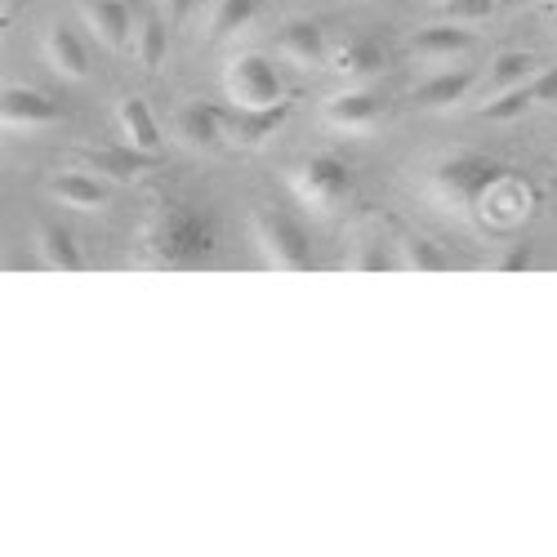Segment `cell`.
I'll return each instance as SVG.
<instances>
[{
  "mask_svg": "<svg viewBox=\"0 0 557 557\" xmlns=\"http://www.w3.org/2000/svg\"><path fill=\"white\" fill-rule=\"evenodd\" d=\"M210 246H214L210 219L197 206L174 197L152 201L144 214V227H138V255L152 268H193L210 255Z\"/></svg>",
  "mask_w": 557,
  "mask_h": 557,
  "instance_id": "1",
  "label": "cell"
},
{
  "mask_svg": "<svg viewBox=\"0 0 557 557\" xmlns=\"http://www.w3.org/2000/svg\"><path fill=\"white\" fill-rule=\"evenodd\" d=\"M504 178H508V170H504L499 161L482 157V152H450V157L433 170L429 193H433V201H442L446 210H473V206H482V201L499 188Z\"/></svg>",
  "mask_w": 557,
  "mask_h": 557,
  "instance_id": "2",
  "label": "cell"
},
{
  "mask_svg": "<svg viewBox=\"0 0 557 557\" xmlns=\"http://www.w3.org/2000/svg\"><path fill=\"white\" fill-rule=\"evenodd\" d=\"M255 246L268 259V268H286V272H304L312 268V237L299 219H290L286 210H259L255 214Z\"/></svg>",
  "mask_w": 557,
  "mask_h": 557,
  "instance_id": "3",
  "label": "cell"
},
{
  "mask_svg": "<svg viewBox=\"0 0 557 557\" xmlns=\"http://www.w3.org/2000/svg\"><path fill=\"white\" fill-rule=\"evenodd\" d=\"M223 85H227V99L237 108H272V103H286V85L276 76L272 59L263 54H237L223 67Z\"/></svg>",
  "mask_w": 557,
  "mask_h": 557,
  "instance_id": "4",
  "label": "cell"
},
{
  "mask_svg": "<svg viewBox=\"0 0 557 557\" xmlns=\"http://www.w3.org/2000/svg\"><path fill=\"white\" fill-rule=\"evenodd\" d=\"M295 197L304 201V206H312V210H335L344 197H348V188H352V174H348V165L339 161V157H331V152H321V157H308L299 170H295Z\"/></svg>",
  "mask_w": 557,
  "mask_h": 557,
  "instance_id": "5",
  "label": "cell"
},
{
  "mask_svg": "<svg viewBox=\"0 0 557 557\" xmlns=\"http://www.w3.org/2000/svg\"><path fill=\"white\" fill-rule=\"evenodd\" d=\"M63 116V108L54 99L36 95L32 85H5L0 95V121H5L10 134H32V129H50Z\"/></svg>",
  "mask_w": 557,
  "mask_h": 557,
  "instance_id": "6",
  "label": "cell"
},
{
  "mask_svg": "<svg viewBox=\"0 0 557 557\" xmlns=\"http://www.w3.org/2000/svg\"><path fill=\"white\" fill-rule=\"evenodd\" d=\"M384 103L375 89H366V85H352V89H339L335 99H326V108H321V121H326L331 129L339 134H366V129H375Z\"/></svg>",
  "mask_w": 557,
  "mask_h": 557,
  "instance_id": "7",
  "label": "cell"
},
{
  "mask_svg": "<svg viewBox=\"0 0 557 557\" xmlns=\"http://www.w3.org/2000/svg\"><path fill=\"white\" fill-rule=\"evenodd\" d=\"M174 134L188 152H219L227 138V116L214 103H188L174 116Z\"/></svg>",
  "mask_w": 557,
  "mask_h": 557,
  "instance_id": "8",
  "label": "cell"
},
{
  "mask_svg": "<svg viewBox=\"0 0 557 557\" xmlns=\"http://www.w3.org/2000/svg\"><path fill=\"white\" fill-rule=\"evenodd\" d=\"M40 54H45V63H50L63 81H85L89 76V50H85V40L67 23H54L50 32L40 36Z\"/></svg>",
  "mask_w": 557,
  "mask_h": 557,
  "instance_id": "9",
  "label": "cell"
},
{
  "mask_svg": "<svg viewBox=\"0 0 557 557\" xmlns=\"http://www.w3.org/2000/svg\"><path fill=\"white\" fill-rule=\"evenodd\" d=\"M81 18H85L89 32L99 36V45H108V50H125L129 36H134V14H129L125 0H85Z\"/></svg>",
  "mask_w": 557,
  "mask_h": 557,
  "instance_id": "10",
  "label": "cell"
},
{
  "mask_svg": "<svg viewBox=\"0 0 557 557\" xmlns=\"http://www.w3.org/2000/svg\"><path fill=\"white\" fill-rule=\"evenodd\" d=\"M331 50H335V45L326 40V27H321L317 18H295L282 32V54L290 63H299V67H326Z\"/></svg>",
  "mask_w": 557,
  "mask_h": 557,
  "instance_id": "11",
  "label": "cell"
},
{
  "mask_svg": "<svg viewBox=\"0 0 557 557\" xmlns=\"http://www.w3.org/2000/svg\"><path fill=\"white\" fill-rule=\"evenodd\" d=\"M85 165L95 170L99 178H112V183H134L144 178L152 165H157V152H144V148H89L85 152Z\"/></svg>",
  "mask_w": 557,
  "mask_h": 557,
  "instance_id": "12",
  "label": "cell"
},
{
  "mask_svg": "<svg viewBox=\"0 0 557 557\" xmlns=\"http://www.w3.org/2000/svg\"><path fill=\"white\" fill-rule=\"evenodd\" d=\"M290 108L286 103H272V108H237L227 116V138L232 144H242V148H259L268 144V138L286 125Z\"/></svg>",
  "mask_w": 557,
  "mask_h": 557,
  "instance_id": "13",
  "label": "cell"
},
{
  "mask_svg": "<svg viewBox=\"0 0 557 557\" xmlns=\"http://www.w3.org/2000/svg\"><path fill=\"white\" fill-rule=\"evenodd\" d=\"M50 197L67 210H103L108 206V188H103V178L95 170H63L50 178Z\"/></svg>",
  "mask_w": 557,
  "mask_h": 557,
  "instance_id": "14",
  "label": "cell"
},
{
  "mask_svg": "<svg viewBox=\"0 0 557 557\" xmlns=\"http://www.w3.org/2000/svg\"><path fill=\"white\" fill-rule=\"evenodd\" d=\"M116 125L125 134V144L129 148H144V152H161V125L148 108V99H138V95H125L116 103Z\"/></svg>",
  "mask_w": 557,
  "mask_h": 557,
  "instance_id": "15",
  "label": "cell"
},
{
  "mask_svg": "<svg viewBox=\"0 0 557 557\" xmlns=\"http://www.w3.org/2000/svg\"><path fill=\"white\" fill-rule=\"evenodd\" d=\"M331 67L344 81L370 85L384 72V50H380V45H370V40H344V45H335V50H331Z\"/></svg>",
  "mask_w": 557,
  "mask_h": 557,
  "instance_id": "16",
  "label": "cell"
},
{
  "mask_svg": "<svg viewBox=\"0 0 557 557\" xmlns=\"http://www.w3.org/2000/svg\"><path fill=\"white\" fill-rule=\"evenodd\" d=\"M36 259H40L45 268H54V272H76V268L85 263L81 242L72 237L67 227H54V223H45V227L36 232Z\"/></svg>",
  "mask_w": 557,
  "mask_h": 557,
  "instance_id": "17",
  "label": "cell"
},
{
  "mask_svg": "<svg viewBox=\"0 0 557 557\" xmlns=\"http://www.w3.org/2000/svg\"><path fill=\"white\" fill-rule=\"evenodd\" d=\"M410 50L420 59H450V54L473 50V36H469V27H463V23H437V27L414 32Z\"/></svg>",
  "mask_w": 557,
  "mask_h": 557,
  "instance_id": "18",
  "label": "cell"
},
{
  "mask_svg": "<svg viewBox=\"0 0 557 557\" xmlns=\"http://www.w3.org/2000/svg\"><path fill=\"white\" fill-rule=\"evenodd\" d=\"M469 89H473L469 72H437V76H429L420 89H414V103L429 108V112H446V108L469 99Z\"/></svg>",
  "mask_w": 557,
  "mask_h": 557,
  "instance_id": "19",
  "label": "cell"
},
{
  "mask_svg": "<svg viewBox=\"0 0 557 557\" xmlns=\"http://www.w3.org/2000/svg\"><path fill=\"white\" fill-rule=\"evenodd\" d=\"M259 14V0H214L210 5V18H206V32L214 40H232L237 32H246Z\"/></svg>",
  "mask_w": 557,
  "mask_h": 557,
  "instance_id": "20",
  "label": "cell"
},
{
  "mask_svg": "<svg viewBox=\"0 0 557 557\" xmlns=\"http://www.w3.org/2000/svg\"><path fill=\"white\" fill-rule=\"evenodd\" d=\"M165 45H170V23H165V14H152V18L138 23V32H134V59H138V67L157 72V67L165 63Z\"/></svg>",
  "mask_w": 557,
  "mask_h": 557,
  "instance_id": "21",
  "label": "cell"
},
{
  "mask_svg": "<svg viewBox=\"0 0 557 557\" xmlns=\"http://www.w3.org/2000/svg\"><path fill=\"white\" fill-rule=\"evenodd\" d=\"M535 54H527V50H499L495 54V63H491V72H486V89H508V85H527L531 76H535Z\"/></svg>",
  "mask_w": 557,
  "mask_h": 557,
  "instance_id": "22",
  "label": "cell"
},
{
  "mask_svg": "<svg viewBox=\"0 0 557 557\" xmlns=\"http://www.w3.org/2000/svg\"><path fill=\"white\" fill-rule=\"evenodd\" d=\"M397 263L401 268H410V272H442L446 268V255H442V246L437 242H429V237H401V246H397Z\"/></svg>",
  "mask_w": 557,
  "mask_h": 557,
  "instance_id": "23",
  "label": "cell"
},
{
  "mask_svg": "<svg viewBox=\"0 0 557 557\" xmlns=\"http://www.w3.org/2000/svg\"><path fill=\"white\" fill-rule=\"evenodd\" d=\"M535 108V95H531V81L527 85H508V89H495V99L482 108L486 121H518L522 112Z\"/></svg>",
  "mask_w": 557,
  "mask_h": 557,
  "instance_id": "24",
  "label": "cell"
},
{
  "mask_svg": "<svg viewBox=\"0 0 557 557\" xmlns=\"http://www.w3.org/2000/svg\"><path fill=\"white\" fill-rule=\"evenodd\" d=\"M499 0H442V14L446 23H482L495 14Z\"/></svg>",
  "mask_w": 557,
  "mask_h": 557,
  "instance_id": "25",
  "label": "cell"
},
{
  "mask_svg": "<svg viewBox=\"0 0 557 557\" xmlns=\"http://www.w3.org/2000/svg\"><path fill=\"white\" fill-rule=\"evenodd\" d=\"M531 95H535V108H553L557 103V63L531 76Z\"/></svg>",
  "mask_w": 557,
  "mask_h": 557,
  "instance_id": "26",
  "label": "cell"
},
{
  "mask_svg": "<svg viewBox=\"0 0 557 557\" xmlns=\"http://www.w3.org/2000/svg\"><path fill=\"white\" fill-rule=\"evenodd\" d=\"M161 14L170 27H183L193 14H201V0H161Z\"/></svg>",
  "mask_w": 557,
  "mask_h": 557,
  "instance_id": "27",
  "label": "cell"
},
{
  "mask_svg": "<svg viewBox=\"0 0 557 557\" xmlns=\"http://www.w3.org/2000/svg\"><path fill=\"white\" fill-rule=\"evenodd\" d=\"M527 263H531V250H513V255H504L499 268H504V272H522Z\"/></svg>",
  "mask_w": 557,
  "mask_h": 557,
  "instance_id": "28",
  "label": "cell"
},
{
  "mask_svg": "<svg viewBox=\"0 0 557 557\" xmlns=\"http://www.w3.org/2000/svg\"><path fill=\"white\" fill-rule=\"evenodd\" d=\"M499 5H508V10H522V5H535V0H499Z\"/></svg>",
  "mask_w": 557,
  "mask_h": 557,
  "instance_id": "29",
  "label": "cell"
},
{
  "mask_svg": "<svg viewBox=\"0 0 557 557\" xmlns=\"http://www.w3.org/2000/svg\"><path fill=\"white\" fill-rule=\"evenodd\" d=\"M553 14H557V5H553Z\"/></svg>",
  "mask_w": 557,
  "mask_h": 557,
  "instance_id": "30",
  "label": "cell"
}]
</instances>
